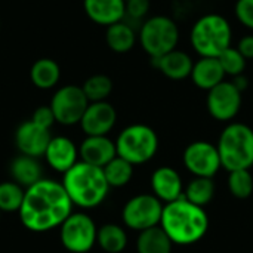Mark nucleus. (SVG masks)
Listing matches in <instances>:
<instances>
[{"label":"nucleus","instance_id":"1","mask_svg":"<svg viewBox=\"0 0 253 253\" xmlns=\"http://www.w3.org/2000/svg\"><path fill=\"white\" fill-rule=\"evenodd\" d=\"M73 206L62 184L43 178L25 190L24 202L18 213L27 230L46 233L61 227L73 213Z\"/></svg>","mask_w":253,"mask_h":253},{"label":"nucleus","instance_id":"2","mask_svg":"<svg viewBox=\"0 0 253 253\" xmlns=\"http://www.w3.org/2000/svg\"><path fill=\"white\" fill-rule=\"evenodd\" d=\"M160 227L175 245H194L205 237L209 228V218L203 208L193 205L184 196L166 203Z\"/></svg>","mask_w":253,"mask_h":253},{"label":"nucleus","instance_id":"3","mask_svg":"<svg viewBox=\"0 0 253 253\" xmlns=\"http://www.w3.org/2000/svg\"><path fill=\"white\" fill-rule=\"evenodd\" d=\"M61 184L73 205L82 209H93L99 206L110 191L102 168L84 162H77L70 170H67Z\"/></svg>","mask_w":253,"mask_h":253},{"label":"nucleus","instance_id":"4","mask_svg":"<svg viewBox=\"0 0 253 253\" xmlns=\"http://www.w3.org/2000/svg\"><path fill=\"white\" fill-rule=\"evenodd\" d=\"M190 42L199 56L218 58L231 46V24L219 13H206L194 22L190 31Z\"/></svg>","mask_w":253,"mask_h":253},{"label":"nucleus","instance_id":"5","mask_svg":"<svg viewBox=\"0 0 253 253\" xmlns=\"http://www.w3.org/2000/svg\"><path fill=\"white\" fill-rule=\"evenodd\" d=\"M221 165L228 172L253 166V129L245 123H230L218 139Z\"/></svg>","mask_w":253,"mask_h":253},{"label":"nucleus","instance_id":"6","mask_svg":"<svg viewBox=\"0 0 253 253\" xmlns=\"http://www.w3.org/2000/svg\"><path fill=\"white\" fill-rule=\"evenodd\" d=\"M117 156L133 166L150 162L159 150V136L147 125L135 123L125 127L116 139Z\"/></svg>","mask_w":253,"mask_h":253},{"label":"nucleus","instance_id":"7","mask_svg":"<svg viewBox=\"0 0 253 253\" xmlns=\"http://www.w3.org/2000/svg\"><path fill=\"white\" fill-rule=\"evenodd\" d=\"M138 40L142 50L150 58H160L176 49L179 28L170 16L156 15L142 22Z\"/></svg>","mask_w":253,"mask_h":253},{"label":"nucleus","instance_id":"8","mask_svg":"<svg viewBox=\"0 0 253 253\" xmlns=\"http://www.w3.org/2000/svg\"><path fill=\"white\" fill-rule=\"evenodd\" d=\"M62 246L71 253H87L96 243L98 228L93 219L83 213H71L59 227Z\"/></svg>","mask_w":253,"mask_h":253},{"label":"nucleus","instance_id":"9","mask_svg":"<svg viewBox=\"0 0 253 253\" xmlns=\"http://www.w3.org/2000/svg\"><path fill=\"white\" fill-rule=\"evenodd\" d=\"M163 208L165 206L154 194H139L125 205L122 218L127 228L141 233L160 225Z\"/></svg>","mask_w":253,"mask_h":253},{"label":"nucleus","instance_id":"10","mask_svg":"<svg viewBox=\"0 0 253 253\" xmlns=\"http://www.w3.org/2000/svg\"><path fill=\"white\" fill-rule=\"evenodd\" d=\"M89 104L90 102L86 98L82 86L67 84L53 93L49 105L58 123L64 126H73L80 123Z\"/></svg>","mask_w":253,"mask_h":253},{"label":"nucleus","instance_id":"11","mask_svg":"<svg viewBox=\"0 0 253 253\" xmlns=\"http://www.w3.org/2000/svg\"><path fill=\"white\" fill-rule=\"evenodd\" d=\"M206 107L209 114L218 122H231L242 108V92L224 80L208 92Z\"/></svg>","mask_w":253,"mask_h":253},{"label":"nucleus","instance_id":"12","mask_svg":"<svg viewBox=\"0 0 253 253\" xmlns=\"http://www.w3.org/2000/svg\"><path fill=\"white\" fill-rule=\"evenodd\" d=\"M185 168L199 178H213L222 168L216 145L206 141L191 142L184 151Z\"/></svg>","mask_w":253,"mask_h":253},{"label":"nucleus","instance_id":"13","mask_svg":"<svg viewBox=\"0 0 253 253\" xmlns=\"http://www.w3.org/2000/svg\"><path fill=\"white\" fill-rule=\"evenodd\" d=\"M50 139V130L36 125L31 119L21 123L15 132V145L19 154L34 159L44 156Z\"/></svg>","mask_w":253,"mask_h":253},{"label":"nucleus","instance_id":"14","mask_svg":"<svg viewBox=\"0 0 253 253\" xmlns=\"http://www.w3.org/2000/svg\"><path fill=\"white\" fill-rule=\"evenodd\" d=\"M117 122L116 108L107 102H90L80 120L82 130L86 136H105L114 127Z\"/></svg>","mask_w":253,"mask_h":253},{"label":"nucleus","instance_id":"15","mask_svg":"<svg viewBox=\"0 0 253 253\" xmlns=\"http://www.w3.org/2000/svg\"><path fill=\"white\" fill-rule=\"evenodd\" d=\"M82 162L96 168H104L114 157H117L116 142L105 136H86L79 147Z\"/></svg>","mask_w":253,"mask_h":253},{"label":"nucleus","instance_id":"16","mask_svg":"<svg viewBox=\"0 0 253 253\" xmlns=\"http://www.w3.org/2000/svg\"><path fill=\"white\" fill-rule=\"evenodd\" d=\"M44 157H46L47 165L53 170L64 175L77 163L79 148L67 136H52L46 148Z\"/></svg>","mask_w":253,"mask_h":253},{"label":"nucleus","instance_id":"17","mask_svg":"<svg viewBox=\"0 0 253 253\" xmlns=\"http://www.w3.org/2000/svg\"><path fill=\"white\" fill-rule=\"evenodd\" d=\"M87 18L102 27H110L126 18V0H83Z\"/></svg>","mask_w":253,"mask_h":253},{"label":"nucleus","instance_id":"18","mask_svg":"<svg viewBox=\"0 0 253 253\" xmlns=\"http://www.w3.org/2000/svg\"><path fill=\"white\" fill-rule=\"evenodd\" d=\"M151 188L153 194L160 200V202H175L182 197V179L178 170L169 166H162L154 170L151 176Z\"/></svg>","mask_w":253,"mask_h":253},{"label":"nucleus","instance_id":"19","mask_svg":"<svg viewBox=\"0 0 253 253\" xmlns=\"http://www.w3.org/2000/svg\"><path fill=\"white\" fill-rule=\"evenodd\" d=\"M151 62L156 70L170 80H184L190 77L194 65L193 58L179 49H173L160 58H151Z\"/></svg>","mask_w":253,"mask_h":253},{"label":"nucleus","instance_id":"20","mask_svg":"<svg viewBox=\"0 0 253 253\" xmlns=\"http://www.w3.org/2000/svg\"><path fill=\"white\" fill-rule=\"evenodd\" d=\"M190 79L199 89L209 92L211 89H213L215 86L225 80V73L218 58L200 56L193 65Z\"/></svg>","mask_w":253,"mask_h":253},{"label":"nucleus","instance_id":"21","mask_svg":"<svg viewBox=\"0 0 253 253\" xmlns=\"http://www.w3.org/2000/svg\"><path fill=\"white\" fill-rule=\"evenodd\" d=\"M9 172H10L12 181L25 190L34 185L36 182H39L40 179H43L42 166L39 160L30 156H24V154H19L18 157L13 159V162L10 163Z\"/></svg>","mask_w":253,"mask_h":253},{"label":"nucleus","instance_id":"22","mask_svg":"<svg viewBox=\"0 0 253 253\" xmlns=\"http://www.w3.org/2000/svg\"><path fill=\"white\" fill-rule=\"evenodd\" d=\"M136 40H138V36H136L133 27L130 24L125 22V19L107 27L105 43L116 53H126V52L132 50Z\"/></svg>","mask_w":253,"mask_h":253},{"label":"nucleus","instance_id":"23","mask_svg":"<svg viewBox=\"0 0 253 253\" xmlns=\"http://www.w3.org/2000/svg\"><path fill=\"white\" fill-rule=\"evenodd\" d=\"M61 79L59 64L52 58H40L30 68L31 83L43 90L52 89L58 84Z\"/></svg>","mask_w":253,"mask_h":253},{"label":"nucleus","instance_id":"24","mask_svg":"<svg viewBox=\"0 0 253 253\" xmlns=\"http://www.w3.org/2000/svg\"><path fill=\"white\" fill-rule=\"evenodd\" d=\"M172 245L173 243L166 231L157 225L139 233L136 240V251L138 253H170Z\"/></svg>","mask_w":253,"mask_h":253},{"label":"nucleus","instance_id":"25","mask_svg":"<svg viewBox=\"0 0 253 253\" xmlns=\"http://www.w3.org/2000/svg\"><path fill=\"white\" fill-rule=\"evenodd\" d=\"M96 243L104 252L120 253L127 246V236L120 225L105 224L101 228H98Z\"/></svg>","mask_w":253,"mask_h":253},{"label":"nucleus","instance_id":"26","mask_svg":"<svg viewBox=\"0 0 253 253\" xmlns=\"http://www.w3.org/2000/svg\"><path fill=\"white\" fill-rule=\"evenodd\" d=\"M105 179L110 188H120L130 182L133 176V165L122 157H114L108 165L102 168Z\"/></svg>","mask_w":253,"mask_h":253},{"label":"nucleus","instance_id":"27","mask_svg":"<svg viewBox=\"0 0 253 253\" xmlns=\"http://www.w3.org/2000/svg\"><path fill=\"white\" fill-rule=\"evenodd\" d=\"M215 196V184L212 178L196 176L185 188L184 197L196 206L205 208Z\"/></svg>","mask_w":253,"mask_h":253},{"label":"nucleus","instance_id":"28","mask_svg":"<svg viewBox=\"0 0 253 253\" xmlns=\"http://www.w3.org/2000/svg\"><path fill=\"white\" fill-rule=\"evenodd\" d=\"M82 89L89 102L107 101L113 92V80L105 74H93L84 80Z\"/></svg>","mask_w":253,"mask_h":253},{"label":"nucleus","instance_id":"29","mask_svg":"<svg viewBox=\"0 0 253 253\" xmlns=\"http://www.w3.org/2000/svg\"><path fill=\"white\" fill-rule=\"evenodd\" d=\"M25 196V188L13 181L0 184V212H19Z\"/></svg>","mask_w":253,"mask_h":253},{"label":"nucleus","instance_id":"30","mask_svg":"<svg viewBox=\"0 0 253 253\" xmlns=\"http://www.w3.org/2000/svg\"><path fill=\"white\" fill-rule=\"evenodd\" d=\"M228 188L236 199L245 200L253 193V176L249 169L233 170L228 176Z\"/></svg>","mask_w":253,"mask_h":253},{"label":"nucleus","instance_id":"31","mask_svg":"<svg viewBox=\"0 0 253 253\" xmlns=\"http://www.w3.org/2000/svg\"><path fill=\"white\" fill-rule=\"evenodd\" d=\"M218 59H219V62H221V67H222L225 76L236 77V76L245 74L248 59L240 53V50H239L237 47H234V46L227 47V49L218 56Z\"/></svg>","mask_w":253,"mask_h":253},{"label":"nucleus","instance_id":"32","mask_svg":"<svg viewBox=\"0 0 253 253\" xmlns=\"http://www.w3.org/2000/svg\"><path fill=\"white\" fill-rule=\"evenodd\" d=\"M234 15L242 25L253 30V0H237L234 4Z\"/></svg>","mask_w":253,"mask_h":253},{"label":"nucleus","instance_id":"33","mask_svg":"<svg viewBox=\"0 0 253 253\" xmlns=\"http://www.w3.org/2000/svg\"><path fill=\"white\" fill-rule=\"evenodd\" d=\"M150 10V0H126V18L142 19Z\"/></svg>","mask_w":253,"mask_h":253},{"label":"nucleus","instance_id":"34","mask_svg":"<svg viewBox=\"0 0 253 253\" xmlns=\"http://www.w3.org/2000/svg\"><path fill=\"white\" fill-rule=\"evenodd\" d=\"M31 120L36 125H39V126L44 127V129H49V130L53 126V123L56 122L50 105H42V107L36 108L33 116H31Z\"/></svg>","mask_w":253,"mask_h":253},{"label":"nucleus","instance_id":"35","mask_svg":"<svg viewBox=\"0 0 253 253\" xmlns=\"http://www.w3.org/2000/svg\"><path fill=\"white\" fill-rule=\"evenodd\" d=\"M236 47L240 50V53H242L248 61H249V59H253V34L243 36V37L239 40V43H237Z\"/></svg>","mask_w":253,"mask_h":253},{"label":"nucleus","instance_id":"36","mask_svg":"<svg viewBox=\"0 0 253 253\" xmlns=\"http://www.w3.org/2000/svg\"><path fill=\"white\" fill-rule=\"evenodd\" d=\"M231 83L243 93L248 87H249V79L245 76V74H240V76H236V77H233V80H231Z\"/></svg>","mask_w":253,"mask_h":253}]
</instances>
